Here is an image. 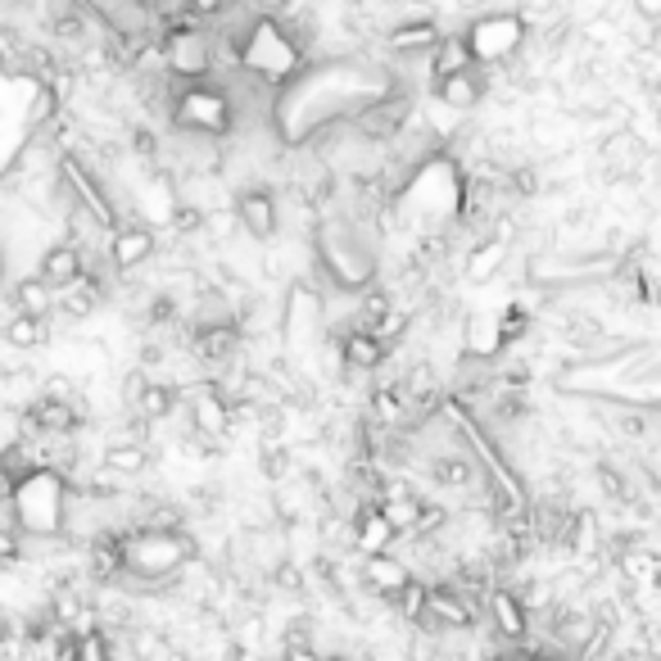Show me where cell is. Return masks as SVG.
I'll use <instances>...</instances> for the list:
<instances>
[{
	"label": "cell",
	"mask_w": 661,
	"mask_h": 661,
	"mask_svg": "<svg viewBox=\"0 0 661 661\" xmlns=\"http://www.w3.org/2000/svg\"><path fill=\"white\" fill-rule=\"evenodd\" d=\"M195 539L187 530H123V576L118 580H136L128 589L149 593V589H168L155 580H172L195 562Z\"/></svg>",
	"instance_id": "1"
},
{
	"label": "cell",
	"mask_w": 661,
	"mask_h": 661,
	"mask_svg": "<svg viewBox=\"0 0 661 661\" xmlns=\"http://www.w3.org/2000/svg\"><path fill=\"white\" fill-rule=\"evenodd\" d=\"M10 521L19 534L33 539H59L69 530V476L50 467L23 471L10 485Z\"/></svg>",
	"instance_id": "2"
},
{
	"label": "cell",
	"mask_w": 661,
	"mask_h": 661,
	"mask_svg": "<svg viewBox=\"0 0 661 661\" xmlns=\"http://www.w3.org/2000/svg\"><path fill=\"white\" fill-rule=\"evenodd\" d=\"M317 263L326 267V277L345 295H363L376 277V254L363 236L353 231L345 218H326L317 227Z\"/></svg>",
	"instance_id": "3"
},
{
	"label": "cell",
	"mask_w": 661,
	"mask_h": 661,
	"mask_svg": "<svg viewBox=\"0 0 661 661\" xmlns=\"http://www.w3.org/2000/svg\"><path fill=\"white\" fill-rule=\"evenodd\" d=\"M526 37H530V23L517 10H485V14H476L462 33L471 64H480V69L507 64L513 55H521Z\"/></svg>",
	"instance_id": "4"
},
{
	"label": "cell",
	"mask_w": 661,
	"mask_h": 661,
	"mask_svg": "<svg viewBox=\"0 0 661 661\" xmlns=\"http://www.w3.org/2000/svg\"><path fill=\"white\" fill-rule=\"evenodd\" d=\"M159 50H164V73L187 77V82L214 77V37H208V27L172 23L168 37L159 41Z\"/></svg>",
	"instance_id": "5"
},
{
	"label": "cell",
	"mask_w": 661,
	"mask_h": 661,
	"mask_svg": "<svg viewBox=\"0 0 661 661\" xmlns=\"http://www.w3.org/2000/svg\"><path fill=\"white\" fill-rule=\"evenodd\" d=\"M59 182L69 187V195H73V204H82L86 214H92L105 231H113L118 227V214H113V200L105 195V187L96 182V172L86 168L77 155H64L59 159Z\"/></svg>",
	"instance_id": "6"
},
{
	"label": "cell",
	"mask_w": 661,
	"mask_h": 661,
	"mask_svg": "<svg viewBox=\"0 0 661 661\" xmlns=\"http://www.w3.org/2000/svg\"><path fill=\"white\" fill-rule=\"evenodd\" d=\"M231 218H236L240 231H250L254 240H273L281 231V200H277V191H267L263 182H254V187H245L236 195Z\"/></svg>",
	"instance_id": "7"
},
{
	"label": "cell",
	"mask_w": 661,
	"mask_h": 661,
	"mask_svg": "<svg viewBox=\"0 0 661 661\" xmlns=\"http://www.w3.org/2000/svg\"><path fill=\"white\" fill-rule=\"evenodd\" d=\"M652 159V149L644 145L639 132H629V128H616L603 136V145H598V168H603L608 182H629L644 164Z\"/></svg>",
	"instance_id": "8"
},
{
	"label": "cell",
	"mask_w": 661,
	"mask_h": 661,
	"mask_svg": "<svg viewBox=\"0 0 661 661\" xmlns=\"http://www.w3.org/2000/svg\"><path fill=\"white\" fill-rule=\"evenodd\" d=\"M476 612L467 603V593H458L448 580L426 585V616L417 621V629H431V635H448V629H471Z\"/></svg>",
	"instance_id": "9"
},
{
	"label": "cell",
	"mask_w": 661,
	"mask_h": 661,
	"mask_svg": "<svg viewBox=\"0 0 661 661\" xmlns=\"http://www.w3.org/2000/svg\"><path fill=\"white\" fill-rule=\"evenodd\" d=\"M159 250V236L141 227V223H128V227H113L109 231V245H105V263H109V273H136V267H145L149 259H155Z\"/></svg>",
	"instance_id": "10"
},
{
	"label": "cell",
	"mask_w": 661,
	"mask_h": 661,
	"mask_svg": "<svg viewBox=\"0 0 661 661\" xmlns=\"http://www.w3.org/2000/svg\"><path fill=\"white\" fill-rule=\"evenodd\" d=\"M231 399H223V389L214 381H204L191 389V435H204V440H227L231 435Z\"/></svg>",
	"instance_id": "11"
},
{
	"label": "cell",
	"mask_w": 661,
	"mask_h": 661,
	"mask_svg": "<svg viewBox=\"0 0 661 661\" xmlns=\"http://www.w3.org/2000/svg\"><path fill=\"white\" fill-rule=\"evenodd\" d=\"M86 580L92 585H118L123 576V530L118 526H105L86 539Z\"/></svg>",
	"instance_id": "12"
},
{
	"label": "cell",
	"mask_w": 661,
	"mask_h": 661,
	"mask_svg": "<svg viewBox=\"0 0 661 661\" xmlns=\"http://www.w3.org/2000/svg\"><path fill=\"white\" fill-rule=\"evenodd\" d=\"M485 96H490V73L480 64H471L462 73H448V77H435V100L444 109H454V113H471Z\"/></svg>",
	"instance_id": "13"
},
{
	"label": "cell",
	"mask_w": 661,
	"mask_h": 661,
	"mask_svg": "<svg viewBox=\"0 0 661 661\" xmlns=\"http://www.w3.org/2000/svg\"><path fill=\"white\" fill-rule=\"evenodd\" d=\"M485 608H490V621H494V635H498L503 644L530 635V612H526V603H521V598L507 589V585H490Z\"/></svg>",
	"instance_id": "14"
},
{
	"label": "cell",
	"mask_w": 661,
	"mask_h": 661,
	"mask_svg": "<svg viewBox=\"0 0 661 661\" xmlns=\"http://www.w3.org/2000/svg\"><path fill=\"white\" fill-rule=\"evenodd\" d=\"M191 353L208 368H227L231 358L240 353V326H191L187 336Z\"/></svg>",
	"instance_id": "15"
},
{
	"label": "cell",
	"mask_w": 661,
	"mask_h": 661,
	"mask_svg": "<svg viewBox=\"0 0 661 661\" xmlns=\"http://www.w3.org/2000/svg\"><path fill=\"white\" fill-rule=\"evenodd\" d=\"M349 539H353V549L372 557V553H389V544H395V526H389L381 513H376V503H358V513L349 517Z\"/></svg>",
	"instance_id": "16"
},
{
	"label": "cell",
	"mask_w": 661,
	"mask_h": 661,
	"mask_svg": "<svg viewBox=\"0 0 661 661\" xmlns=\"http://www.w3.org/2000/svg\"><path fill=\"white\" fill-rule=\"evenodd\" d=\"M498 336V313H467L462 317V358H480V363H498L503 353Z\"/></svg>",
	"instance_id": "17"
},
{
	"label": "cell",
	"mask_w": 661,
	"mask_h": 661,
	"mask_svg": "<svg viewBox=\"0 0 661 661\" xmlns=\"http://www.w3.org/2000/svg\"><path fill=\"white\" fill-rule=\"evenodd\" d=\"M408 580H412V566L399 562L395 553H372V557H363V589L381 593L385 603H389V598H395Z\"/></svg>",
	"instance_id": "18"
},
{
	"label": "cell",
	"mask_w": 661,
	"mask_h": 661,
	"mask_svg": "<svg viewBox=\"0 0 661 661\" xmlns=\"http://www.w3.org/2000/svg\"><path fill=\"white\" fill-rule=\"evenodd\" d=\"M336 353H340L345 372H353V376H368V372H376L385 363V345L376 336H368V330H353V326H345Z\"/></svg>",
	"instance_id": "19"
},
{
	"label": "cell",
	"mask_w": 661,
	"mask_h": 661,
	"mask_svg": "<svg viewBox=\"0 0 661 661\" xmlns=\"http://www.w3.org/2000/svg\"><path fill=\"white\" fill-rule=\"evenodd\" d=\"M507 254H513V245H507V240H498V236H480L476 245H471V254H467V263H462V277L476 281V286L494 281V277L503 273Z\"/></svg>",
	"instance_id": "20"
},
{
	"label": "cell",
	"mask_w": 661,
	"mask_h": 661,
	"mask_svg": "<svg viewBox=\"0 0 661 661\" xmlns=\"http://www.w3.org/2000/svg\"><path fill=\"white\" fill-rule=\"evenodd\" d=\"M105 304V281H96V277H77V281H69L64 290H55V309L64 313V317H92L96 309Z\"/></svg>",
	"instance_id": "21"
},
{
	"label": "cell",
	"mask_w": 661,
	"mask_h": 661,
	"mask_svg": "<svg viewBox=\"0 0 661 661\" xmlns=\"http://www.w3.org/2000/svg\"><path fill=\"white\" fill-rule=\"evenodd\" d=\"M37 277H41L50 290H64L69 281H77V277H82V250H77V245H69V240H59V245H50V250L41 254Z\"/></svg>",
	"instance_id": "22"
},
{
	"label": "cell",
	"mask_w": 661,
	"mask_h": 661,
	"mask_svg": "<svg viewBox=\"0 0 661 661\" xmlns=\"http://www.w3.org/2000/svg\"><path fill=\"white\" fill-rule=\"evenodd\" d=\"M0 340L19 353H33L41 345H50V317H33V313H10L0 322Z\"/></svg>",
	"instance_id": "23"
},
{
	"label": "cell",
	"mask_w": 661,
	"mask_h": 661,
	"mask_svg": "<svg viewBox=\"0 0 661 661\" xmlns=\"http://www.w3.org/2000/svg\"><path fill=\"white\" fill-rule=\"evenodd\" d=\"M100 467L113 471L118 480L145 476V471H149V448H145V444H132V440H109L105 454H100Z\"/></svg>",
	"instance_id": "24"
},
{
	"label": "cell",
	"mask_w": 661,
	"mask_h": 661,
	"mask_svg": "<svg viewBox=\"0 0 661 661\" xmlns=\"http://www.w3.org/2000/svg\"><path fill=\"white\" fill-rule=\"evenodd\" d=\"M426 471H431V480L440 490H471L480 480V471H476V462L467 454H435L426 462Z\"/></svg>",
	"instance_id": "25"
},
{
	"label": "cell",
	"mask_w": 661,
	"mask_h": 661,
	"mask_svg": "<svg viewBox=\"0 0 661 661\" xmlns=\"http://www.w3.org/2000/svg\"><path fill=\"white\" fill-rule=\"evenodd\" d=\"M435 41H440V23L435 19H412V23L389 27V50H395V55H422Z\"/></svg>",
	"instance_id": "26"
},
{
	"label": "cell",
	"mask_w": 661,
	"mask_h": 661,
	"mask_svg": "<svg viewBox=\"0 0 661 661\" xmlns=\"http://www.w3.org/2000/svg\"><path fill=\"white\" fill-rule=\"evenodd\" d=\"M177 399H182V395H177V385H164V381L149 376L145 389L136 395V404H132V412L145 417V422H168V417L177 412Z\"/></svg>",
	"instance_id": "27"
},
{
	"label": "cell",
	"mask_w": 661,
	"mask_h": 661,
	"mask_svg": "<svg viewBox=\"0 0 661 661\" xmlns=\"http://www.w3.org/2000/svg\"><path fill=\"white\" fill-rule=\"evenodd\" d=\"M10 304H14V313L50 317V309H55V290H50L41 277H23V281L10 290Z\"/></svg>",
	"instance_id": "28"
},
{
	"label": "cell",
	"mask_w": 661,
	"mask_h": 661,
	"mask_svg": "<svg viewBox=\"0 0 661 661\" xmlns=\"http://www.w3.org/2000/svg\"><path fill=\"white\" fill-rule=\"evenodd\" d=\"M431 77H448V73H462V69H471V55H467V41H462V33L458 37H440L431 50Z\"/></svg>",
	"instance_id": "29"
},
{
	"label": "cell",
	"mask_w": 661,
	"mask_h": 661,
	"mask_svg": "<svg viewBox=\"0 0 661 661\" xmlns=\"http://www.w3.org/2000/svg\"><path fill=\"white\" fill-rule=\"evenodd\" d=\"M389 608H395V612H399V621H408V625H417V621H422V616H426V585H422V580H417V576H412V580H408V585H404V589H399L395 598H389Z\"/></svg>",
	"instance_id": "30"
},
{
	"label": "cell",
	"mask_w": 661,
	"mask_h": 661,
	"mask_svg": "<svg viewBox=\"0 0 661 661\" xmlns=\"http://www.w3.org/2000/svg\"><path fill=\"white\" fill-rule=\"evenodd\" d=\"M77 395H82V385H77L73 376H64V372L37 381V399H46V404H73Z\"/></svg>",
	"instance_id": "31"
},
{
	"label": "cell",
	"mask_w": 661,
	"mask_h": 661,
	"mask_svg": "<svg viewBox=\"0 0 661 661\" xmlns=\"http://www.w3.org/2000/svg\"><path fill=\"white\" fill-rule=\"evenodd\" d=\"M259 471H263L267 480H286V471H290V448H281V444H263Z\"/></svg>",
	"instance_id": "32"
},
{
	"label": "cell",
	"mask_w": 661,
	"mask_h": 661,
	"mask_svg": "<svg viewBox=\"0 0 661 661\" xmlns=\"http://www.w3.org/2000/svg\"><path fill=\"white\" fill-rule=\"evenodd\" d=\"M608 5H612V0H566V19L576 23V27H585V23H593V19H603Z\"/></svg>",
	"instance_id": "33"
},
{
	"label": "cell",
	"mask_w": 661,
	"mask_h": 661,
	"mask_svg": "<svg viewBox=\"0 0 661 661\" xmlns=\"http://www.w3.org/2000/svg\"><path fill=\"white\" fill-rule=\"evenodd\" d=\"M55 113H59V92H55V86H41V92L33 96V109H27V118H33V123L41 128V123H50Z\"/></svg>",
	"instance_id": "34"
},
{
	"label": "cell",
	"mask_w": 661,
	"mask_h": 661,
	"mask_svg": "<svg viewBox=\"0 0 661 661\" xmlns=\"http://www.w3.org/2000/svg\"><path fill=\"white\" fill-rule=\"evenodd\" d=\"M23 553H27L23 549V534L14 526H0V566H14Z\"/></svg>",
	"instance_id": "35"
},
{
	"label": "cell",
	"mask_w": 661,
	"mask_h": 661,
	"mask_svg": "<svg viewBox=\"0 0 661 661\" xmlns=\"http://www.w3.org/2000/svg\"><path fill=\"white\" fill-rule=\"evenodd\" d=\"M281 644L286 648H313V616H295L286 625V639Z\"/></svg>",
	"instance_id": "36"
},
{
	"label": "cell",
	"mask_w": 661,
	"mask_h": 661,
	"mask_svg": "<svg viewBox=\"0 0 661 661\" xmlns=\"http://www.w3.org/2000/svg\"><path fill=\"white\" fill-rule=\"evenodd\" d=\"M132 149L141 159H159V136L149 128H132Z\"/></svg>",
	"instance_id": "37"
},
{
	"label": "cell",
	"mask_w": 661,
	"mask_h": 661,
	"mask_svg": "<svg viewBox=\"0 0 661 661\" xmlns=\"http://www.w3.org/2000/svg\"><path fill=\"white\" fill-rule=\"evenodd\" d=\"M200 231H208L214 240H223V236H231V231H236V218H231V214H204Z\"/></svg>",
	"instance_id": "38"
},
{
	"label": "cell",
	"mask_w": 661,
	"mask_h": 661,
	"mask_svg": "<svg viewBox=\"0 0 661 661\" xmlns=\"http://www.w3.org/2000/svg\"><path fill=\"white\" fill-rule=\"evenodd\" d=\"M200 223H204L200 208H187V204H177V208H172V227L182 231V236H187V231H200Z\"/></svg>",
	"instance_id": "39"
},
{
	"label": "cell",
	"mask_w": 661,
	"mask_h": 661,
	"mask_svg": "<svg viewBox=\"0 0 661 661\" xmlns=\"http://www.w3.org/2000/svg\"><path fill=\"white\" fill-rule=\"evenodd\" d=\"M281 661H322V657H317L313 648H286V652H281Z\"/></svg>",
	"instance_id": "40"
},
{
	"label": "cell",
	"mask_w": 661,
	"mask_h": 661,
	"mask_svg": "<svg viewBox=\"0 0 661 661\" xmlns=\"http://www.w3.org/2000/svg\"><path fill=\"white\" fill-rule=\"evenodd\" d=\"M0 290H5V250H0Z\"/></svg>",
	"instance_id": "41"
},
{
	"label": "cell",
	"mask_w": 661,
	"mask_h": 661,
	"mask_svg": "<svg viewBox=\"0 0 661 661\" xmlns=\"http://www.w3.org/2000/svg\"><path fill=\"white\" fill-rule=\"evenodd\" d=\"M322 661H349V657H340V652H330V657H322Z\"/></svg>",
	"instance_id": "42"
}]
</instances>
